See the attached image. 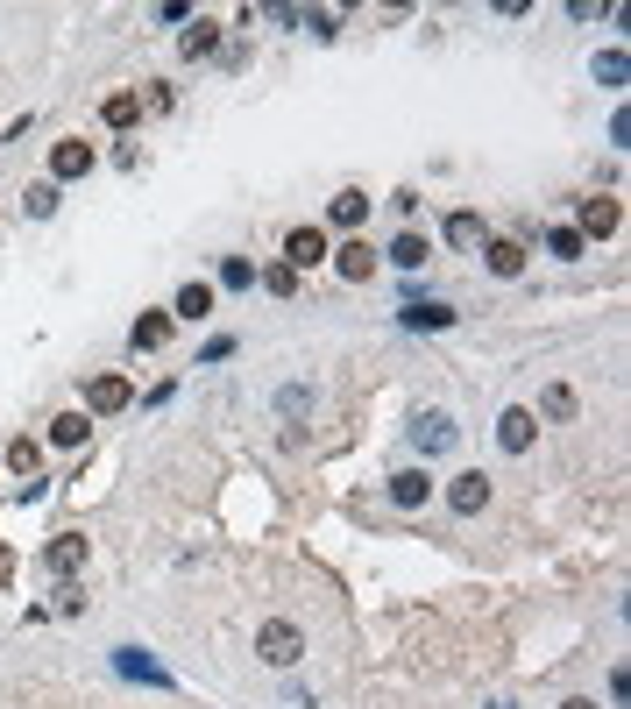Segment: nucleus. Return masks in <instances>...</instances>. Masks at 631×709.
<instances>
[{
	"label": "nucleus",
	"instance_id": "20e7f679",
	"mask_svg": "<svg viewBox=\"0 0 631 709\" xmlns=\"http://www.w3.org/2000/svg\"><path fill=\"white\" fill-rule=\"evenodd\" d=\"M412 447H419L426 461H433V454H447V447H454V426H447V412H419V419H412Z\"/></svg>",
	"mask_w": 631,
	"mask_h": 709
},
{
	"label": "nucleus",
	"instance_id": "6e6552de",
	"mask_svg": "<svg viewBox=\"0 0 631 709\" xmlns=\"http://www.w3.org/2000/svg\"><path fill=\"white\" fill-rule=\"evenodd\" d=\"M93 171V142H57L50 149V178H86Z\"/></svg>",
	"mask_w": 631,
	"mask_h": 709
},
{
	"label": "nucleus",
	"instance_id": "f3484780",
	"mask_svg": "<svg viewBox=\"0 0 631 709\" xmlns=\"http://www.w3.org/2000/svg\"><path fill=\"white\" fill-rule=\"evenodd\" d=\"M369 220V192H334V227H362Z\"/></svg>",
	"mask_w": 631,
	"mask_h": 709
},
{
	"label": "nucleus",
	"instance_id": "412c9836",
	"mask_svg": "<svg viewBox=\"0 0 631 709\" xmlns=\"http://www.w3.org/2000/svg\"><path fill=\"white\" fill-rule=\"evenodd\" d=\"M213 50H220V29L213 22H192L185 29V57H213Z\"/></svg>",
	"mask_w": 631,
	"mask_h": 709
},
{
	"label": "nucleus",
	"instance_id": "0eeeda50",
	"mask_svg": "<svg viewBox=\"0 0 631 709\" xmlns=\"http://www.w3.org/2000/svg\"><path fill=\"white\" fill-rule=\"evenodd\" d=\"M532 433H539V419H532V412H518V405L497 419V447H504V454H525V447H532Z\"/></svg>",
	"mask_w": 631,
	"mask_h": 709
},
{
	"label": "nucleus",
	"instance_id": "cd10ccee",
	"mask_svg": "<svg viewBox=\"0 0 631 709\" xmlns=\"http://www.w3.org/2000/svg\"><path fill=\"white\" fill-rule=\"evenodd\" d=\"M8 461L22 468V476H36V461H43V447H36V440H15V447H8Z\"/></svg>",
	"mask_w": 631,
	"mask_h": 709
},
{
	"label": "nucleus",
	"instance_id": "c756f323",
	"mask_svg": "<svg viewBox=\"0 0 631 709\" xmlns=\"http://www.w3.org/2000/svg\"><path fill=\"white\" fill-rule=\"evenodd\" d=\"M561 709H596V702H589V695H568V702H561Z\"/></svg>",
	"mask_w": 631,
	"mask_h": 709
},
{
	"label": "nucleus",
	"instance_id": "a878e982",
	"mask_svg": "<svg viewBox=\"0 0 631 709\" xmlns=\"http://www.w3.org/2000/svg\"><path fill=\"white\" fill-rule=\"evenodd\" d=\"M263 291L291 298V291H298V270H291V263H270V270H263Z\"/></svg>",
	"mask_w": 631,
	"mask_h": 709
},
{
	"label": "nucleus",
	"instance_id": "ddd939ff",
	"mask_svg": "<svg viewBox=\"0 0 631 709\" xmlns=\"http://www.w3.org/2000/svg\"><path fill=\"white\" fill-rule=\"evenodd\" d=\"M447 242H454V249H483V213H468V206L447 213Z\"/></svg>",
	"mask_w": 631,
	"mask_h": 709
},
{
	"label": "nucleus",
	"instance_id": "9b49d317",
	"mask_svg": "<svg viewBox=\"0 0 631 709\" xmlns=\"http://www.w3.org/2000/svg\"><path fill=\"white\" fill-rule=\"evenodd\" d=\"M447 504H454L461 518H476V511L490 504V476H454V490H447Z\"/></svg>",
	"mask_w": 631,
	"mask_h": 709
},
{
	"label": "nucleus",
	"instance_id": "bb28decb",
	"mask_svg": "<svg viewBox=\"0 0 631 709\" xmlns=\"http://www.w3.org/2000/svg\"><path fill=\"white\" fill-rule=\"evenodd\" d=\"M596 78H603V86H624V50H603L596 57Z\"/></svg>",
	"mask_w": 631,
	"mask_h": 709
},
{
	"label": "nucleus",
	"instance_id": "39448f33",
	"mask_svg": "<svg viewBox=\"0 0 631 709\" xmlns=\"http://www.w3.org/2000/svg\"><path fill=\"white\" fill-rule=\"evenodd\" d=\"M433 497V476H426V468H398V476H390V504H398V511H419Z\"/></svg>",
	"mask_w": 631,
	"mask_h": 709
},
{
	"label": "nucleus",
	"instance_id": "1a4fd4ad",
	"mask_svg": "<svg viewBox=\"0 0 631 709\" xmlns=\"http://www.w3.org/2000/svg\"><path fill=\"white\" fill-rule=\"evenodd\" d=\"M114 667H121L128 681H149V688H171V674H164V667H156V660H149L142 646H121V653H114Z\"/></svg>",
	"mask_w": 631,
	"mask_h": 709
},
{
	"label": "nucleus",
	"instance_id": "f257e3e1",
	"mask_svg": "<svg viewBox=\"0 0 631 709\" xmlns=\"http://www.w3.org/2000/svg\"><path fill=\"white\" fill-rule=\"evenodd\" d=\"M256 653H263L270 667H291V660L305 653V632H298V624H284V617H277V624H263V632H256Z\"/></svg>",
	"mask_w": 631,
	"mask_h": 709
},
{
	"label": "nucleus",
	"instance_id": "aec40b11",
	"mask_svg": "<svg viewBox=\"0 0 631 709\" xmlns=\"http://www.w3.org/2000/svg\"><path fill=\"white\" fill-rule=\"evenodd\" d=\"M426 256H433V249L419 242V234H398V242H390V263H398V270H419Z\"/></svg>",
	"mask_w": 631,
	"mask_h": 709
},
{
	"label": "nucleus",
	"instance_id": "393cba45",
	"mask_svg": "<svg viewBox=\"0 0 631 709\" xmlns=\"http://www.w3.org/2000/svg\"><path fill=\"white\" fill-rule=\"evenodd\" d=\"M539 405H546V419H575V390H568V383H546Z\"/></svg>",
	"mask_w": 631,
	"mask_h": 709
},
{
	"label": "nucleus",
	"instance_id": "9d476101",
	"mask_svg": "<svg viewBox=\"0 0 631 709\" xmlns=\"http://www.w3.org/2000/svg\"><path fill=\"white\" fill-rule=\"evenodd\" d=\"M43 561H50V575H78V568H86V539H78V532H57Z\"/></svg>",
	"mask_w": 631,
	"mask_h": 709
},
{
	"label": "nucleus",
	"instance_id": "f03ea898",
	"mask_svg": "<svg viewBox=\"0 0 631 709\" xmlns=\"http://www.w3.org/2000/svg\"><path fill=\"white\" fill-rule=\"evenodd\" d=\"M284 263H291V270L327 263V234H320V227H291V234H284Z\"/></svg>",
	"mask_w": 631,
	"mask_h": 709
},
{
	"label": "nucleus",
	"instance_id": "2eb2a0df",
	"mask_svg": "<svg viewBox=\"0 0 631 709\" xmlns=\"http://www.w3.org/2000/svg\"><path fill=\"white\" fill-rule=\"evenodd\" d=\"M171 312H178V320H206V312H213V284H185Z\"/></svg>",
	"mask_w": 631,
	"mask_h": 709
},
{
	"label": "nucleus",
	"instance_id": "6ab92c4d",
	"mask_svg": "<svg viewBox=\"0 0 631 709\" xmlns=\"http://www.w3.org/2000/svg\"><path fill=\"white\" fill-rule=\"evenodd\" d=\"M483 256H490V270H497V277H518V270H525V249H518V242H490Z\"/></svg>",
	"mask_w": 631,
	"mask_h": 709
},
{
	"label": "nucleus",
	"instance_id": "c85d7f7f",
	"mask_svg": "<svg viewBox=\"0 0 631 709\" xmlns=\"http://www.w3.org/2000/svg\"><path fill=\"white\" fill-rule=\"evenodd\" d=\"M546 249H554V256H582V234L575 227H554V234H546Z\"/></svg>",
	"mask_w": 631,
	"mask_h": 709
},
{
	"label": "nucleus",
	"instance_id": "a211bd4d",
	"mask_svg": "<svg viewBox=\"0 0 631 709\" xmlns=\"http://www.w3.org/2000/svg\"><path fill=\"white\" fill-rule=\"evenodd\" d=\"M334 270H341V277H355V284H362V277H369V270H376V256H369V242H348V249H341V256H334Z\"/></svg>",
	"mask_w": 631,
	"mask_h": 709
},
{
	"label": "nucleus",
	"instance_id": "4be33fe9",
	"mask_svg": "<svg viewBox=\"0 0 631 709\" xmlns=\"http://www.w3.org/2000/svg\"><path fill=\"white\" fill-rule=\"evenodd\" d=\"M22 213H29V220H50V213H57V185H29V192H22Z\"/></svg>",
	"mask_w": 631,
	"mask_h": 709
},
{
	"label": "nucleus",
	"instance_id": "5701e85b",
	"mask_svg": "<svg viewBox=\"0 0 631 709\" xmlns=\"http://www.w3.org/2000/svg\"><path fill=\"white\" fill-rule=\"evenodd\" d=\"M220 284H227V291H249V284H256V263H249V256H227V263H220Z\"/></svg>",
	"mask_w": 631,
	"mask_h": 709
},
{
	"label": "nucleus",
	"instance_id": "f8f14e48",
	"mask_svg": "<svg viewBox=\"0 0 631 709\" xmlns=\"http://www.w3.org/2000/svg\"><path fill=\"white\" fill-rule=\"evenodd\" d=\"M582 242H589V234H617V199H582Z\"/></svg>",
	"mask_w": 631,
	"mask_h": 709
},
{
	"label": "nucleus",
	"instance_id": "423d86ee",
	"mask_svg": "<svg viewBox=\"0 0 631 709\" xmlns=\"http://www.w3.org/2000/svg\"><path fill=\"white\" fill-rule=\"evenodd\" d=\"M454 320H461V312H454V305H440V298H426V305L412 298V305H405V327H419V334H447Z\"/></svg>",
	"mask_w": 631,
	"mask_h": 709
},
{
	"label": "nucleus",
	"instance_id": "dca6fc26",
	"mask_svg": "<svg viewBox=\"0 0 631 709\" xmlns=\"http://www.w3.org/2000/svg\"><path fill=\"white\" fill-rule=\"evenodd\" d=\"M135 114H142V93H114V100L100 107V121H107V128H135Z\"/></svg>",
	"mask_w": 631,
	"mask_h": 709
},
{
	"label": "nucleus",
	"instance_id": "7ed1b4c3",
	"mask_svg": "<svg viewBox=\"0 0 631 709\" xmlns=\"http://www.w3.org/2000/svg\"><path fill=\"white\" fill-rule=\"evenodd\" d=\"M128 398H135V390H128V376H93L86 383V412H128Z\"/></svg>",
	"mask_w": 631,
	"mask_h": 709
},
{
	"label": "nucleus",
	"instance_id": "4468645a",
	"mask_svg": "<svg viewBox=\"0 0 631 709\" xmlns=\"http://www.w3.org/2000/svg\"><path fill=\"white\" fill-rule=\"evenodd\" d=\"M128 341H135V348H164V341H171V312H142V320L128 327Z\"/></svg>",
	"mask_w": 631,
	"mask_h": 709
},
{
	"label": "nucleus",
	"instance_id": "b1692460",
	"mask_svg": "<svg viewBox=\"0 0 631 709\" xmlns=\"http://www.w3.org/2000/svg\"><path fill=\"white\" fill-rule=\"evenodd\" d=\"M50 440H57V447H78V440H86V412H64V419H50Z\"/></svg>",
	"mask_w": 631,
	"mask_h": 709
}]
</instances>
